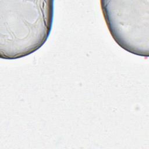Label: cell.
<instances>
[{"mask_svg": "<svg viewBox=\"0 0 149 149\" xmlns=\"http://www.w3.org/2000/svg\"><path fill=\"white\" fill-rule=\"evenodd\" d=\"M53 17V0H0L1 58L16 59L40 48Z\"/></svg>", "mask_w": 149, "mask_h": 149, "instance_id": "cell-1", "label": "cell"}, {"mask_svg": "<svg viewBox=\"0 0 149 149\" xmlns=\"http://www.w3.org/2000/svg\"><path fill=\"white\" fill-rule=\"evenodd\" d=\"M109 31L123 49L149 56V0H101Z\"/></svg>", "mask_w": 149, "mask_h": 149, "instance_id": "cell-2", "label": "cell"}]
</instances>
